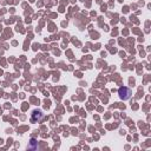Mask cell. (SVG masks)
Instances as JSON below:
<instances>
[{
	"mask_svg": "<svg viewBox=\"0 0 151 151\" xmlns=\"http://www.w3.org/2000/svg\"><path fill=\"white\" fill-rule=\"evenodd\" d=\"M119 97L123 99V100H126L131 97V90L127 88V87H120L119 88Z\"/></svg>",
	"mask_w": 151,
	"mask_h": 151,
	"instance_id": "cell-1",
	"label": "cell"
}]
</instances>
